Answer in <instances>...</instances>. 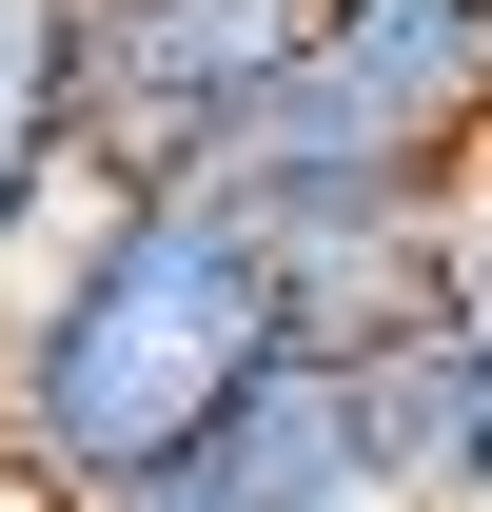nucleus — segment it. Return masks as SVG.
I'll return each instance as SVG.
<instances>
[{"label": "nucleus", "instance_id": "obj_8", "mask_svg": "<svg viewBox=\"0 0 492 512\" xmlns=\"http://www.w3.org/2000/svg\"><path fill=\"white\" fill-rule=\"evenodd\" d=\"M0 434H20V276H0Z\"/></svg>", "mask_w": 492, "mask_h": 512}, {"label": "nucleus", "instance_id": "obj_5", "mask_svg": "<svg viewBox=\"0 0 492 512\" xmlns=\"http://www.w3.org/2000/svg\"><path fill=\"white\" fill-rule=\"evenodd\" d=\"M355 394L394 512H492V316H414L394 355H355Z\"/></svg>", "mask_w": 492, "mask_h": 512}, {"label": "nucleus", "instance_id": "obj_7", "mask_svg": "<svg viewBox=\"0 0 492 512\" xmlns=\"http://www.w3.org/2000/svg\"><path fill=\"white\" fill-rule=\"evenodd\" d=\"M453 316H492V158L453 178Z\"/></svg>", "mask_w": 492, "mask_h": 512}, {"label": "nucleus", "instance_id": "obj_3", "mask_svg": "<svg viewBox=\"0 0 492 512\" xmlns=\"http://www.w3.org/2000/svg\"><path fill=\"white\" fill-rule=\"evenodd\" d=\"M315 0H79V178H217Z\"/></svg>", "mask_w": 492, "mask_h": 512}, {"label": "nucleus", "instance_id": "obj_4", "mask_svg": "<svg viewBox=\"0 0 492 512\" xmlns=\"http://www.w3.org/2000/svg\"><path fill=\"white\" fill-rule=\"evenodd\" d=\"M355 493H374L355 355H276L197 453H158V473H119V493H79V512H355Z\"/></svg>", "mask_w": 492, "mask_h": 512}, {"label": "nucleus", "instance_id": "obj_2", "mask_svg": "<svg viewBox=\"0 0 492 512\" xmlns=\"http://www.w3.org/2000/svg\"><path fill=\"white\" fill-rule=\"evenodd\" d=\"M492 158V0H315L296 79L237 119L217 197L335 217V197H453Z\"/></svg>", "mask_w": 492, "mask_h": 512}, {"label": "nucleus", "instance_id": "obj_1", "mask_svg": "<svg viewBox=\"0 0 492 512\" xmlns=\"http://www.w3.org/2000/svg\"><path fill=\"white\" fill-rule=\"evenodd\" d=\"M296 355V296H276V237L256 197L217 178H79V217L20 256V434H0V493L79 512L197 453L256 375Z\"/></svg>", "mask_w": 492, "mask_h": 512}, {"label": "nucleus", "instance_id": "obj_10", "mask_svg": "<svg viewBox=\"0 0 492 512\" xmlns=\"http://www.w3.org/2000/svg\"><path fill=\"white\" fill-rule=\"evenodd\" d=\"M0 512H20V493H0Z\"/></svg>", "mask_w": 492, "mask_h": 512}, {"label": "nucleus", "instance_id": "obj_6", "mask_svg": "<svg viewBox=\"0 0 492 512\" xmlns=\"http://www.w3.org/2000/svg\"><path fill=\"white\" fill-rule=\"evenodd\" d=\"M79 217V0H0V276Z\"/></svg>", "mask_w": 492, "mask_h": 512}, {"label": "nucleus", "instance_id": "obj_9", "mask_svg": "<svg viewBox=\"0 0 492 512\" xmlns=\"http://www.w3.org/2000/svg\"><path fill=\"white\" fill-rule=\"evenodd\" d=\"M355 512H394V493H355Z\"/></svg>", "mask_w": 492, "mask_h": 512}]
</instances>
